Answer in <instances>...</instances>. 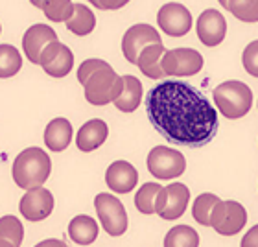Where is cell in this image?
Masks as SVG:
<instances>
[{
    "instance_id": "obj_1",
    "label": "cell",
    "mask_w": 258,
    "mask_h": 247,
    "mask_svg": "<svg viewBox=\"0 0 258 247\" xmlns=\"http://www.w3.org/2000/svg\"><path fill=\"white\" fill-rule=\"evenodd\" d=\"M153 128L172 144L199 148L214 139L218 113L203 92L184 81H162L146 96Z\"/></svg>"
},
{
    "instance_id": "obj_2",
    "label": "cell",
    "mask_w": 258,
    "mask_h": 247,
    "mask_svg": "<svg viewBox=\"0 0 258 247\" xmlns=\"http://www.w3.org/2000/svg\"><path fill=\"white\" fill-rule=\"evenodd\" d=\"M52 172V161L48 153L41 148H26L13 161L11 175L13 181L22 190L39 188L46 183Z\"/></svg>"
},
{
    "instance_id": "obj_3",
    "label": "cell",
    "mask_w": 258,
    "mask_h": 247,
    "mask_svg": "<svg viewBox=\"0 0 258 247\" xmlns=\"http://www.w3.org/2000/svg\"><path fill=\"white\" fill-rule=\"evenodd\" d=\"M216 105L221 116L229 120H238L245 116L253 105V91L243 81H223L212 92Z\"/></svg>"
},
{
    "instance_id": "obj_4",
    "label": "cell",
    "mask_w": 258,
    "mask_h": 247,
    "mask_svg": "<svg viewBox=\"0 0 258 247\" xmlns=\"http://www.w3.org/2000/svg\"><path fill=\"white\" fill-rule=\"evenodd\" d=\"M83 87H85L87 102L92 105H107L120 96V92L124 89V80L109 65L105 69L96 70L83 83Z\"/></svg>"
},
{
    "instance_id": "obj_5",
    "label": "cell",
    "mask_w": 258,
    "mask_h": 247,
    "mask_svg": "<svg viewBox=\"0 0 258 247\" xmlns=\"http://www.w3.org/2000/svg\"><path fill=\"white\" fill-rule=\"evenodd\" d=\"M94 207L98 212V220L107 234L122 236L127 231V212L124 203L116 196L107 192L98 194L94 198Z\"/></svg>"
},
{
    "instance_id": "obj_6",
    "label": "cell",
    "mask_w": 258,
    "mask_h": 247,
    "mask_svg": "<svg viewBox=\"0 0 258 247\" xmlns=\"http://www.w3.org/2000/svg\"><path fill=\"white\" fill-rule=\"evenodd\" d=\"M247 223V210L238 201H221L216 205L210 216V227L221 236H234Z\"/></svg>"
},
{
    "instance_id": "obj_7",
    "label": "cell",
    "mask_w": 258,
    "mask_h": 247,
    "mask_svg": "<svg viewBox=\"0 0 258 247\" xmlns=\"http://www.w3.org/2000/svg\"><path fill=\"white\" fill-rule=\"evenodd\" d=\"M148 170L157 179H173L183 175L186 170V161L181 151L168 148V146H155L148 153Z\"/></svg>"
},
{
    "instance_id": "obj_8",
    "label": "cell",
    "mask_w": 258,
    "mask_h": 247,
    "mask_svg": "<svg viewBox=\"0 0 258 247\" xmlns=\"http://www.w3.org/2000/svg\"><path fill=\"white\" fill-rule=\"evenodd\" d=\"M190 201V190L183 183H172L166 188H161L155 199V214L162 220L172 221L184 214Z\"/></svg>"
},
{
    "instance_id": "obj_9",
    "label": "cell",
    "mask_w": 258,
    "mask_h": 247,
    "mask_svg": "<svg viewBox=\"0 0 258 247\" xmlns=\"http://www.w3.org/2000/svg\"><path fill=\"white\" fill-rule=\"evenodd\" d=\"M161 69L164 76H196L203 69V55L194 48L166 50L161 59Z\"/></svg>"
},
{
    "instance_id": "obj_10",
    "label": "cell",
    "mask_w": 258,
    "mask_h": 247,
    "mask_svg": "<svg viewBox=\"0 0 258 247\" xmlns=\"http://www.w3.org/2000/svg\"><path fill=\"white\" fill-rule=\"evenodd\" d=\"M162 32L172 37H183L192 30V13L179 2H168L157 13Z\"/></svg>"
},
{
    "instance_id": "obj_11",
    "label": "cell",
    "mask_w": 258,
    "mask_h": 247,
    "mask_svg": "<svg viewBox=\"0 0 258 247\" xmlns=\"http://www.w3.org/2000/svg\"><path fill=\"white\" fill-rule=\"evenodd\" d=\"M39 65L52 78H64L74 69V54L67 44L54 41L41 52Z\"/></svg>"
},
{
    "instance_id": "obj_12",
    "label": "cell",
    "mask_w": 258,
    "mask_h": 247,
    "mask_svg": "<svg viewBox=\"0 0 258 247\" xmlns=\"http://www.w3.org/2000/svg\"><path fill=\"white\" fill-rule=\"evenodd\" d=\"M157 43H162V41L155 28L150 26V24H135V26L129 28L127 32L124 33V37H122V52H124V57L129 63L137 65L140 52L146 46Z\"/></svg>"
},
{
    "instance_id": "obj_13",
    "label": "cell",
    "mask_w": 258,
    "mask_h": 247,
    "mask_svg": "<svg viewBox=\"0 0 258 247\" xmlns=\"http://www.w3.org/2000/svg\"><path fill=\"white\" fill-rule=\"evenodd\" d=\"M19 210L28 221H43L54 210V196L44 187L26 190L19 203Z\"/></svg>"
},
{
    "instance_id": "obj_14",
    "label": "cell",
    "mask_w": 258,
    "mask_h": 247,
    "mask_svg": "<svg viewBox=\"0 0 258 247\" xmlns=\"http://www.w3.org/2000/svg\"><path fill=\"white\" fill-rule=\"evenodd\" d=\"M196 32L205 46H218L225 39L227 21L218 10H205L196 22Z\"/></svg>"
},
{
    "instance_id": "obj_15",
    "label": "cell",
    "mask_w": 258,
    "mask_h": 247,
    "mask_svg": "<svg viewBox=\"0 0 258 247\" xmlns=\"http://www.w3.org/2000/svg\"><path fill=\"white\" fill-rule=\"evenodd\" d=\"M54 41H57V33L48 24H33L32 28H28L22 37V48L30 63L39 65L41 52Z\"/></svg>"
},
{
    "instance_id": "obj_16",
    "label": "cell",
    "mask_w": 258,
    "mask_h": 247,
    "mask_svg": "<svg viewBox=\"0 0 258 247\" xmlns=\"http://www.w3.org/2000/svg\"><path fill=\"white\" fill-rule=\"evenodd\" d=\"M105 183L109 190L116 194H129L139 183V172L127 161H114L105 172Z\"/></svg>"
},
{
    "instance_id": "obj_17",
    "label": "cell",
    "mask_w": 258,
    "mask_h": 247,
    "mask_svg": "<svg viewBox=\"0 0 258 247\" xmlns=\"http://www.w3.org/2000/svg\"><path fill=\"white\" fill-rule=\"evenodd\" d=\"M107 124L100 118H92L80 128V131L76 135V146H78V150L89 153V151L98 150L107 140Z\"/></svg>"
},
{
    "instance_id": "obj_18",
    "label": "cell",
    "mask_w": 258,
    "mask_h": 247,
    "mask_svg": "<svg viewBox=\"0 0 258 247\" xmlns=\"http://www.w3.org/2000/svg\"><path fill=\"white\" fill-rule=\"evenodd\" d=\"M72 142V124L67 118L50 120L44 129V146L50 151H63Z\"/></svg>"
},
{
    "instance_id": "obj_19",
    "label": "cell",
    "mask_w": 258,
    "mask_h": 247,
    "mask_svg": "<svg viewBox=\"0 0 258 247\" xmlns=\"http://www.w3.org/2000/svg\"><path fill=\"white\" fill-rule=\"evenodd\" d=\"M166 54V48L162 43L157 44H150L146 46L142 52L139 54V59H137V67L140 69V72L151 80H161L162 76V69H161V59L162 55Z\"/></svg>"
},
{
    "instance_id": "obj_20",
    "label": "cell",
    "mask_w": 258,
    "mask_h": 247,
    "mask_svg": "<svg viewBox=\"0 0 258 247\" xmlns=\"http://www.w3.org/2000/svg\"><path fill=\"white\" fill-rule=\"evenodd\" d=\"M98 232L100 229H98L96 220H92L87 214L74 216V220H70L69 223V236L78 245H91L98 238Z\"/></svg>"
},
{
    "instance_id": "obj_21",
    "label": "cell",
    "mask_w": 258,
    "mask_h": 247,
    "mask_svg": "<svg viewBox=\"0 0 258 247\" xmlns=\"http://www.w3.org/2000/svg\"><path fill=\"white\" fill-rule=\"evenodd\" d=\"M122 80H124V89L113 103L122 113H133L142 102V83L135 76H122Z\"/></svg>"
},
{
    "instance_id": "obj_22",
    "label": "cell",
    "mask_w": 258,
    "mask_h": 247,
    "mask_svg": "<svg viewBox=\"0 0 258 247\" xmlns=\"http://www.w3.org/2000/svg\"><path fill=\"white\" fill-rule=\"evenodd\" d=\"M67 28L74 35L85 37V35H89L96 28V17H94V13L85 4H74L72 15L67 21Z\"/></svg>"
},
{
    "instance_id": "obj_23",
    "label": "cell",
    "mask_w": 258,
    "mask_h": 247,
    "mask_svg": "<svg viewBox=\"0 0 258 247\" xmlns=\"http://www.w3.org/2000/svg\"><path fill=\"white\" fill-rule=\"evenodd\" d=\"M164 247H199V234L190 225L172 227L164 236Z\"/></svg>"
},
{
    "instance_id": "obj_24",
    "label": "cell",
    "mask_w": 258,
    "mask_h": 247,
    "mask_svg": "<svg viewBox=\"0 0 258 247\" xmlns=\"http://www.w3.org/2000/svg\"><path fill=\"white\" fill-rule=\"evenodd\" d=\"M218 203H220V198L216 194H199L192 205L194 220L198 221L199 225L210 227V216H212V210Z\"/></svg>"
},
{
    "instance_id": "obj_25",
    "label": "cell",
    "mask_w": 258,
    "mask_h": 247,
    "mask_svg": "<svg viewBox=\"0 0 258 247\" xmlns=\"http://www.w3.org/2000/svg\"><path fill=\"white\" fill-rule=\"evenodd\" d=\"M22 67V57L19 50L11 44H0V78L15 76Z\"/></svg>"
},
{
    "instance_id": "obj_26",
    "label": "cell",
    "mask_w": 258,
    "mask_h": 247,
    "mask_svg": "<svg viewBox=\"0 0 258 247\" xmlns=\"http://www.w3.org/2000/svg\"><path fill=\"white\" fill-rule=\"evenodd\" d=\"M161 184L157 183H146L140 187V190L135 194V207L142 214H155V199L157 194L161 190Z\"/></svg>"
},
{
    "instance_id": "obj_27",
    "label": "cell",
    "mask_w": 258,
    "mask_h": 247,
    "mask_svg": "<svg viewBox=\"0 0 258 247\" xmlns=\"http://www.w3.org/2000/svg\"><path fill=\"white\" fill-rule=\"evenodd\" d=\"M72 0H43L41 11L52 22H67L72 15Z\"/></svg>"
},
{
    "instance_id": "obj_28",
    "label": "cell",
    "mask_w": 258,
    "mask_h": 247,
    "mask_svg": "<svg viewBox=\"0 0 258 247\" xmlns=\"http://www.w3.org/2000/svg\"><path fill=\"white\" fill-rule=\"evenodd\" d=\"M24 238V227L15 216H2L0 218V240H8L15 247H21Z\"/></svg>"
},
{
    "instance_id": "obj_29",
    "label": "cell",
    "mask_w": 258,
    "mask_h": 247,
    "mask_svg": "<svg viewBox=\"0 0 258 247\" xmlns=\"http://www.w3.org/2000/svg\"><path fill=\"white\" fill-rule=\"evenodd\" d=\"M227 10L242 22H258V0H227Z\"/></svg>"
},
{
    "instance_id": "obj_30",
    "label": "cell",
    "mask_w": 258,
    "mask_h": 247,
    "mask_svg": "<svg viewBox=\"0 0 258 247\" xmlns=\"http://www.w3.org/2000/svg\"><path fill=\"white\" fill-rule=\"evenodd\" d=\"M242 63L243 69L247 70V74L258 78V41H253V43H249L245 46L242 55Z\"/></svg>"
},
{
    "instance_id": "obj_31",
    "label": "cell",
    "mask_w": 258,
    "mask_h": 247,
    "mask_svg": "<svg viewBox=\"0 0 258 247\" xmlns=\"http://www.w3.org/2000/svg\"><path fill=\"white\" fill-rule=\"evenodd\" d=\"M105 67H109L107 61H103V59H87L83 61V63L80 65V69H78V81H80L81 85L85 83L89 78H91L96 70L100 69H105Z\"/></svg>"
},
{
    "instance_id": "obj_32",
    "label": "cell",
    "mask_w": 258,
    "mask_h": 247,
    "mask_svg": "<svg viewBox=\"0 0 258 247\" xmlns=\"http://www.w3.org/2000/svg\"><path fill=\"white\" fill-rule=\"evenodd\" d=\"M240 247H258V223L249 229L242 238Z\"/></svg>"
},
{
    "instance_id": "obj_33",
    "label": "cell",
    "mask_w": 258,
    "mask_h": 247,
    "mask_svg": "<svg viewBox=\"0 0 258 247\" xmlns=\"http://www.w3.org/2000/svg\"><path fill=\"white\" fill-rule=\"evenodd\" d=\"M127 2H129V0H98V10L114 11V10L124 8Z\"/></svg>"
},
{
    "instance_id": "obj_34",
    "label": "cell",
    "mask_w": 258,
    "mask_h": 247,
    "mask_svg": "<svg viewBox=\"0 0 258 247\" xmlns=\"http://www.w3.org/2000/svg\"><path fill=\"white\" fill-rule=\"evenodd\" d=\"M35 247H67V243H64L63 240H57V238H48V240L39 242Z\"/></svg>"
},
{
    "instance_id": "obj_35",
    "label": "cell",
    "mask_w": 258,
    "mask_h": 247,
    "mask_svg": "<svg viewBox=\"0 0 258 247\" xmlns=\"http://www.w3.org/2000/svg\"><path fill=\"white\" fill-rule=\"evenodd\" d=\"M30 4L35 6V8H39V10H41V6H43V0H30Z\"/></svg>"
},
{
    "instance_id": "obj_36",
    "label": "cell",
    "mask_w": 258,
    "mask_h": 247,
    "mask_svg": "<svg viewBox=\"0 0 258 247\" xmlns=\"http://www.w3.org/2000/svg\"><path fill=\"white\" fill-rule=\"evenodd\" d=\"M0 247H15L11 242H8V240H0Z\"/></svg>"
},
{
    "instance_id": "obj_37",
    "label": "cell",
    "mask_w": 258,
    "mask_h": 247,
    "mask_svg": "<svg viewBox=\"0 0 258 247\" xmlns=\"http://www.w3.org/2000/svg\"><path fill=\"white\" fill-rule=\"evenodd\" d=\"M218 2L221 4V8H225V10H227V0H218Z\"/></svg>"
},
{
    "instance_id": "obj_38",
    "label": "cell",
    "mask_w": 258,
    "mask_h": 247,
    "mask_svg": "<svg viewBox=\"0 0 258 247\" xmlns=\"http://www.w3.org/2000/svg\"><path fill=\"white\" fill-rule=\"evenodd\" d=\"M89 2H91V4L94 6V8H98V0H89Z\"/></svg>"
},
{
    "instance_id": "obj_39",
    "label": "cell",
    "mask_w": 258,
    "mask_h": 247,
    "mask_svg": "<svg viewBox=\"0 0 258 247\" xmlns=\"http://www.w3.org/2000/svg\"><path fill=\"white\" fill-rule=\"evenodd\" d=\"M0 33H2V24H0Z\"/></svg>"
}]
</instances>
